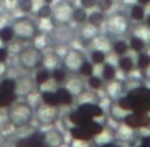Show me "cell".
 I'll use <instances>...</instances> for the list:
<instances>
[{"label":"cell","instance_id":"d4e9b609","mask_svg":"<svg viewBox=\"0 0 150 147\" xmlns=\"http://www.w3.org/2000/svg\"><path fill=\"white\" fill-rule=\"evenodd\" d=\"M87 18H88V11H86V9L81 8V6L74 8V12H72V22L78 24V25H84V24H87Z\"/></svg>","mask_w":150,"mask_h":147},{"label":"cell","instance_id":"ffe728a7","mask_svg":"<svg viewBox=\"0 0 150 147\" xmlns=\"http://www.w3.org/2000/svg\"><path fill=\"white\" fill-rule=\"evenodd\" d=\"M50 75H52V81L56 84V86H63L68 80V72L62 68V66H57L54 69L50 71Z\"/></svg>","mask_w":150,"mask_h":147},{"label":"cell","instance_id":"d6986e66","mask_svg":"<svg viewBox=\"0 0 150 147\" xmlns=\"http://www.w3.org/2000/svg\"><path fill=\"white\" fill-rule=\"evenodd\" d=\"M0 90L6 91V93H12V94H18V80L12 78V77H5L0 81Z\"/></svg>","mask_w":150,"mask_h":147},{"label":"cell","instance_id":"603a6c76","mask_svg":"<svg viewBox=\"0 0 150 147\" xmlns=\"http://www.w3.org/2000/svg\"><path fill=\"white\" fill-rule=\"evenodd\" d=\"M57 63H60V57L57 56L56 52H47V53L44 52V60H43V66L44 68L52 71V69L59 66Z\"/></svg>","mask_w":150,"mask_h":147},{"label":"cell","instance_id":"f6af8a7d","mask_svg":"<svg viewBox=\"0 0 150 147\" xmlns=\"http://www.w3.org/2000/svg\"><path fill=\"white\" fill-rule=\"evenodd\" d=\"M143 74H144V77H146L147 80H150V65H149V68H147V69H146Z\"/></svg>","mask_w":150,"mask_h":147},{"label":"cell","instance_id":"f546056e","mask_svg":"<svg viewBox=\"0 0 150 147\" xmlns=\"http://www.w3.org/2000/svg\"><path fill=\"white\" fill-rule=\"evenodd\" d=\"M40 97H41V103H44V105H47V106L60 107V106H59V102H57V96H56V93H54V91L44 90V91H41Z\"/></svg>","mask_w":150,"mask_h":147},{"label":"cell","instance_id":"6da1fadb","mask_svg":"<svg viewBox=\"0 0 150 147\" xmlns=\"http://www.w3.org/2000/svg\"><path fill=\"white\" fill-rule=\"evenodd\" d=\"M43 60H44V52L34 44L24 46L16 54L18 66L27 72H33L43 68Z\"/></svg>","mask_w":150,"mask_h":147},{"label":"cell","instance_id":"3957f363","mask_svg":"<svg viewBox=\"0 0 150 147\" xmlns=\"http://www.w3.org/2000/svg\"><path fill=\"white\" fill-rule=\"evenodd\" d=\"M12 28L15 33V38H18L22 43H31L38 38L40 35V27L28 16H19L15 18L12 22Z\"/></svg>","mask_w":150,"mask_h":147},{"label":"cell","instance_id":"5bb4252c","mask_svg":"<svg viewBox=\"0 0 150 147\" xmlns=\"http://www.w3.org/2000/svg\"><path fill=\"white\" fill-rule=\"evenodd\" d=\"M129 21L132 22H138V24H143L144 19H146V6H141L138 3H134L131 5L129 8Z\"/></svg>","mask_w":150,"mask_h":147},{"label":"cell","instance_id":"8fae6325","mask_svg":"<svg viewBox=\"0 0 150 147\" xmlns=\"http://www.w3.org/2000/svg\"><path fill=\"white\" fill-rule=\"evenodd\" d=\"M134 131L131 127H128L127 124L124 122H119L116 129L113 131V138L118 140V141H122V143H128L134 138Z\"/></svg>","mask_w":150,"mask_h":147},{"label":"cell","instance_id":"ee69618b","mask_svg":"<svg viewBox=\"0 0 150 147\" xmlns=\"http://www.w3.org/2000/svg\"><path fill=\"white\" fill-rule=\"evenodd\" d=\"M100 147H122V146H118V144H115V143H106V144H103V146H100Z\"/></svg>","mask_w":150,"mask_h":147},{"label":"cell","instance_id":"7dc6e473","mask_svg":"<svg viewBox=\"0 0 150 147\" xmlns=\"http://www.w3.org/2000/svg\"><path fill=\"white\" fill-rule=\"evenodd\" d=\"M41 2H43L44 5H53V3H54V0H41Z\"/></svg>","mask_w":150,"mask_h":147},{"label":"cell","instance_id":"4fadbf2b","mask_svg":"<svg viewBox=\"0 0 150 147\" xmlns=\"http://www.w3.org/2000/svg\"><path fill=\"white\" fill-rule=\"evenodd\" d=\"M78 110L83 112L86 116H88V118H91V119H96V118L103 116V109H102L99 105L93 103V102H90V103H83L81 106H78Z\"/></svg>","mask_w":150,"mask_h":147},{"label":"cell","instance_id":"f1b7e54d","mask_svg":"<svg viewBox=\"0 0 150 147\" xmlns=\"http://www.w3.org/2000/svg\"><path fill=\"white\" fill-rule=\"evenodd\" d=\"M128 44H129V50H132V52H135V53H141V52H144V50L147 49V43H146L144 40H141L140 37L134 35V34L129 37Z\"/></svg>","mask_w":150,"mask_h":147},{"label":"cell","instance_id":"d590c367","mask_svg":"<svg viewBox=\"0 0 150 147\" xmlns=\"http://www.w3.org/2000/svg\"><path fill=\"white\" fill-rule=\"evenodd\" d=\"M94 74V65L90 62V60H87L83 66H81V69H80V72H78V75L80 77H83V78H88V77H91Z\"/></svg>","mask_w":150,"mask_h":147},{"label":"cell","instance_id":"836d02e7","mask_svg":"<svg viewBox=\"0 0 150 147\" xmlns=\"http://www.w3.org/2000/svg\"><path fill=\"white\" fill-rule=\"evenodd\" d=\"M134 35H137V37H140L141 40H144L147 44L150 43V27L149 25H146V24H141V25H138L135 30H134V33H132Z\"/></svg>","mask_w":150,"mask_h":147},{"label":"cell","instance_id":"d6a6232c","mask_svg":"<svg viewBox=\"0 0 150 147\" xmlns=\"http://www.w3.org/2000/svg\"><path fill=\"white\" fill-rule=\"evenodd\" d=\"M87 81H86V84H87V87L91 90V91H97V90H100V88H103V80H102V77H97V75H93L91 77H88V78H86Z\"/></svg>","mask_w":150,"mask_h":147},{"label":"cell","instance_id":"8992f818","mask_svg":"<svg viewBox=\"0 0 150 147\" xmlns=\"http://www.w3.org/2000/svg\"><path fill=\"white\" fill-rule=\"evenodd\" d=\"M106 25V31L110 35H124L129 31V18L121 12L112 13L110 16H106L105 21Z\"/></svg>","mask_w":150,"mask_h":147},{"label":"cell","instance_id":"7a4b0ae2","mask_svg":"<svg viewBox=\"0 0 150 147\" xmlns=\"http://www.w3.org/2000/svg\"><path fill=\"white\" fill-rule=\"evenodd\" d=\"M8 122L13 128H25L33 122L34 109L28 102H13L8 107Z\"/></svg>","mask_w":150,"mask_h":147},{"label":"cell","instance_id":"44dd1931","mask_svg":"<svg viewBox=\"0 0 150 147\" xmlns=\"http://www.w3.org/2000/svg\"><path fill=\"white\" fill-rule=\"evenodd\" d=\"M88 57H90V62H91L94 66H102V65L106 62L108 54H106V52L102 50V49H91Z\"/></svg>","mask_w":150,"mask_h":147},{"label":"cell","instance_id":"ba28073f","mask_svg":"<svg viewBox=\"0 0 150 147\" xmlns=\"http://www.w3.org/2000/svg\"><path fill=\"white\" fill-rule=\"evenodd\" d=\"M124 124H127V125L131 127L132 129L149 128V127H150V113H144V112H129V113L125 116Z\"/></svg>","mask_w":150,"mask_h":147},{"label":"cell","instance_id":"4316f807","mask_svg":"<svg viewBox=\"0 0 150 147\" xmlns=\"http://www.w3.org/2000/svg\"><path fill=\"white\" fill-rule=\"evenodd\" d=\"M13 40H15V33H13L12 25H5L0 28V43L3 46H8Z\"/></svg>","mask_w":150,"mask_h":147},{"label":"cell","instance_id":"277c9868","mask_svg":"<svg viewBox=\"0 0 150 147\" xmlns=\"http://www.w3.org/2000/svg\"><path fill=\"white\" fill-rule=\"evenodd\" d=\"M86 62H87V56L80 49H68L65 52V54L62 56V59H60L62 68L68 74H74V75H78L81 66Z\"/></svg>","mask_w":150,"mask_h":147},{"label":"cell","instance_id":"484cf974","mask_svg":"<svg viewBox=\"0 0 150 147\" xmlns=\"http://www.w3.org/2000/svg\"><path fill=\"white\" fill-rule=\"evenodd\" d=\"M109 113H110V116H112V119L113 121H116L118 124L119 122H124V119H125V116L129 113V112H127V110H124L116 102H113L112 105H110V110H109Z\"/></svg>","mask_w":150,"mask_h":147},{"label":"cell","instance_id":"e0dca14e","mask_svg":"<svg viewBox=\"0 0 150 147\" xmlns=\"http://www.w3.org/2000/svg\"><path fill=\"white\" fill-rule=\"evenodd\" d=\"M49 81H52V75H50V69L47 68H40L35 71V75H34V84L38 86V87H43L46 86Z\"/></svg>","mask_w":150,"mask_h":147},{"label":"cell","instance_id":"74e56055","mask_svg":"<svg viewBox=\"0 0 150 147\" xmlns=\"http://www.w3.org/2000/svg\"><path fill=\"white\" fill-rule=\"evenodd\" d=\"M113 0H97V5H96V9L103 12V13H108L112 8H113Z\"/></svg>","mask_w":150,"mask_h":147},{"label":"cell","instance_id":"9a60e30c","mask_svg":"<svg viewBox=\"0 0 150 147\" xmlns=\"http://www.w3.org/2000/svg\"><path fill=\"white\" fill-rule=\"evenodd\" d=\"M105 21H106V16L103 12L97 11V9H93L90 13H88V18H87V24L94 27V28H102L105 25Z\"/></svg>","mask_w":150,"mask_h":147},{"label":"cell","instance_id":"7bdbcfd3","mask_svg":"<svg viewBox=\"0 0 150 147\" xmlns=\"http://www.w3.org/2000/svg\"><path fill=\"white\" fill-rule=\"evenodd\" d=\"M135 3H138L141 6H147V5H150V0H135Z\"/></svg>","mask_w":150,"mask_h":147},{"label":"cell","instance_id":"bcb514c9","mask_svg":"<svg viewBox=\"0 0 150 147\" xmlns=\"http://www.w3.org/2000/svg\"><path fill=\"white\" fill-rule=\"evenodd\" d=\"M144 24L150 27V13H149V15H146V19H144Z\"/></svg>","mask_w":150,"mask_h":147},{"label":"cell","instance_id":"9c48e42d","mask_svg":"<svg viewBox=\"0 0 150 147\" xmlns=\"http://www.w3.org/2000/svg\"><path fill=\"white\" fill-rule=\"evenodd\" d=\"M43 146L44 147H63L65 144V135L59 128H50L46 132L41 134Z\"/></svg>","mask_w":150,"mask_h":147},{"label":"cell","instance_id":"60d3db41","mask_svg":"<svg viewBox=\"0 0 150 147\" xmlns=\"http://www.w3.org/2000/svg\"><path fill=\"white\" fill-rule=\"evenodd\" d=\"M69 147H90V141H83V140L72 138V141L69 143Z\"/></svg>","mask_w":150,"mask_h":147},{"label":"cell","instance_id":"8d00e7d4","mask_svg":"<svg viewBox=\"0 0 150 147\" xmlns=\"http://www.w3.org/2000/svg\"><path fill=\"white\" fill-rule=\"evenodd\" d=\"M18 9L22 13H31L34 11V0H18Z\"/></svg>","mask_w":150,"mask_h":147},{"label":"cell","instance_id":"83f0119b","mask_svg":"<svg viewBox=\"0 0 150 147\" xmlns=\"http://www.w3.org/2000/svg\"><path fill=\"white\" fill-rule=\"evenodd\" d=\"M16 147H44V146H43L41 134H38V135H31V137H28V138L21 140Z\"/></svg>","mask_w":150,"mask_h":147},{"label":"cell","instance_id":"cb8c5ba5","mask_svg":"<svg viewBox=\"0 0 150 147\" xmlns=\"http://www.w3.org/2000/svg\"><path fill=\"white\" fill-rule=\"evenodd\" d=\"M118 68H119L122 72L129 74V72H132V71L135 69V62H134L132 57H129L128 54L119 56V59H118Z\"/></svg>","mask_w":150,"mask_h":147},{"label":"cell","instance_id":"1f68e13d","mask_svg":"<svg viewBox=\"0 0 150 147\" xmlns=\"http://www.w3.org/2000/svg\"><path fill=\"white\" fill-rule=\"evenodd\" d=\"M52 13H53V8L52 5H41L37 9V18L40 21H52Z\"/></svg>","mask_w":150,"mask_h":147},{"label":"cell","instance_id":"7402d4cb","mask_svg":"<svg viewBox=\"0 0 150 147\" xmlns=\"http://www.w3.org/2000/svg\"><path fill=\"white\" fill-rule=\"evenodd\" d=\"M110 49H112V52L119 57V56L128 54V52H129V44H128V41H125V40H115V41L110 44Z\"/></svg>","mask_w":150,"mask_h":147},{"label":"cell","instance_id":"b9f144b4","mask_svg":"<svg viewBox=\"0 0 150 147\" xmlns=\"http://www.w3.org/2000/svg\"><path fill=\"white\" fill-rule=\"evenodd\" d=\"M138 147H150V137H144L141 138V143Z\"/></svg>","mask_w":150,"mask_h":147},{"label":"cell","instance_id":"30bf717a","mask_svg":"<svg viewBox=\"0 0 150 147\" xmlns=\"http://www.w3.org/2000/svg\"><path fill=\"white\" fill-rule=\"evenodd\" d=\"M63 87L77 99V97H81L84 93H86V90H87V84H86V81H84V78L83 77H68V80H66V83L63 84Z\"/></svg>","mask_w":150,"mask_h":147},{"label":"cell","instance_id":"2e32d148","mask_svg":"<svg viewBox=\"0 0 150 147\" xmlns=\"http://www.w3.org/2000/svg\"><path fill=\"white\" fill-rule=\"evenodd\" d=\"M116 74H118V71H116V66H115V65L108 63V62H105V63L102 65L100 77H102V80H103L105 83H110V81L116 80Z\"/></svg>","mask_w":150,"mask_h":147},{"label":"cell","instance_id":"e575fe53","mask_svg":"<svg viewBox=\"0 0 150 147\" xmlns=\"http://www.w3.org/2000/svg\"><path fill=\"white\" fill-rule=\"evenodd\" d=\"M18 94H12V93H6L0 90V107H9L15 100H16Z\"/></svg>","mask_w":150,"mask_h":147},{"label":"cell","instance_id":"52a82bcc","mask_svg":"<svg viewBox=\"0 0 150 147\" xmlns=\"http://www.w3.org/2000/svg\"><path fill=\"white\" fill-rule=\"evenodd\" d=\"M34 115H35L37 121H38L41 125L52 127V125H54L56 121L59 119V107L47 106V105L41 103V105L34 110Z\"/></svg>","mask_w":150,"mask_h":147},{"label":"cell","instance_id":"f35d334b","mask_svg":"<svg viewBox=\"0 0 150 147\" xmlns=\"http://www.w3.org/2000/svg\"><path fill=\"white\" fill-rule=\"evenodd\" d=\"M96 5H97V0H80V6L84 8L86 11L96 9Z\"/></svg>","mask_w":150,"mask_h":147},{"label":"cell","instance_id":"5b68a950","mask_svg":"<svg viewBox=\"0 0 150 147\" xmlns=\"http://www.w3.org/2000/svg\"><path fill=\"white\" fill-rule=\"evenodd\" d=\"M53 13H52V22L53 25L59 27H66L72 22V12H74V5L68 0H60L56 2L53 6Z\"/></svg>","mask_w":150,"mask_h":147},{"label":"cell","instance_id":"ab89813d","mask_svg":"<svg viewBox=\"0 0 150 147\" xmlns=\"http://www.w3.org/2000/svg\"><path fill=\"white\" fill-rule=\"evenodd\" d=\"M9 59V49L6 46H0V63H6Z\"/></svg>","mask_w":150,"mask_h":147},{"label":"cell","instance_id":"7c38bea8","mask_svg":"<svg viewBox=\"0 0 150 147\" xmlns=\"http://www.w3.org/2000/svg\"><path fill=\"white\" fill-rule=\"evenodd\" d=\"M105 93H106V96H108L112 102H116L119 97H122L124 83H121V81H118V80H113V81H110V83H106Z\"/></svg>","mask_w":150,"mask_h":147},{"label":"cell","instance_id":"4dcf8cb0","mask_svg":"<svg viewBox=\"0 0 150 147\" xmlns=\"http://www.w3.org/2000/svg\"><path fill=\"white\" fill-rule=\"evenodd\" d=\"M149 65H150V54H149L147 52H141V53H138V56H137V62H135V68H137L138 71L144 72V71L149 68Z\"/></svg>","mask_w":150,"mask_h":147},{"label":"cell","instance_id":"ac0fdd59","mask_svg":"<svg viewBox=\"0 0 150 147\" xmlns=\"http://www.w3.org/2000/svg\"><path fill=\"white\" fill-rule=\"evenodd\" d=\"M56 96H57V102H59V106H71L74 103V96L65 88V87H59L54 90Z\"/></svg>","mask_w":150,"mask_h":147}]
</instances>
